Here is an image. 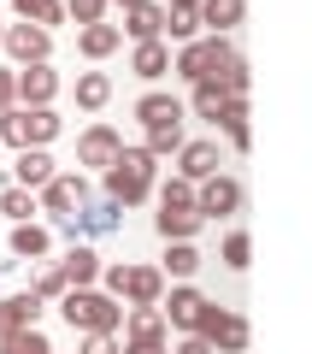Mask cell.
Returning <instances> with one entry per match:
<instances>
[{
	"mask_svg": "<svg viewBox=\"0 0 312 354\" xmlns=\"http://www.w3.org/2000/svg\"><path fill=\"white\" fill-rule=\"evenodd\" d=\"M159 183V160L148 148H118V160L106 165V201L118 207H142Z\"/></svg>",
	"mask_w": 312,
	"mask_h": 354,
	"instance_id": "6da1fadb",
	"label": "cell"
},
{
	"mask_svg": "<svg viewBox=\"0 0 312 354\" xmlns=\"http://www.w3.org/2000/svg\"><path fill=\"white\" fill-rule=\"evenodd\" d=\"M95 290H106L113 301H124V307H159V295H165V272L159 266H100V283Z\"/></svg>",
	"mask_w": 312,
	"mask_h": 354,
	"instance_id": "7a4b0ae2",
	"label": "cell"
},
{
	"mask_svg": "<svg viewBox=\"0 0 312 354\" xmlns=\"http://www.w3.org/2000/svg\"><path fill=\"white\" fill-rule=\"evenodd\" d=\"M59 313L77 337H95V330H118L124 325V301H113L106 290H65L59 295Z\"/></svg>",
	"mask_w": 312,
	"mask_h": 354,
	"instance_id": "3957f363",
	"label": "cell"
},
{
	"mask_svg": "<svg viewBox=\"0 0 312 354\" xmlns=\"http://www.w3.org/2000/svg\"><path fill=\"white\" fill-rule=\"evenodd\" d=\"M206 225V218L195 213V183H183V177H171L159 189V213H153V230H159L165 242H195V230Z\"/></svg>",
	"mask_w": 312,
	"mask_h": 354,
	"instance_id": "277c9868",
	"label": "cell"
},
{
	"mask_svg": "<svg viewBox=\"0 0 312 354\" xmlns=\"http://www.w3.org/2000/svg\"><path fill=\"white\" fill-rule=\"evenodd\" d=\"M230 59H236L230 36H195V41H183V48H177L171 71L183 77V83H206V77H218Z\"/></svg>",
	"mask_w": 312,
	"mask_h": 354,
	"instance_id": "5b68a950",
	"label": "cell"
},
{
	"mask_svg": "<svg viewBox=\"0 0 312 354\" xmlns=\"http://www.w3.org/2000/svg\"><path fill=\"white\" fill-rule=\"evenodd\" d=\"M53 136H59V113L53 106H12V113H0V142H12L18 153L48 148Z\"/></svg>",
	"mask_w": 312,
	"mask_h": 354,
	"instance_id": "8992f818",
	"label": "cell"
},
{
	"mask_svg": "<svg viewBox=\"0 0 312 354\" xmlns=\"http://www.w3.org/2000/svg\"><path fill=\"white\" fill-rule=\"evenodd\" d=\"M83 201H95V195H88V177H83V171H53L48 183L36 189V213H48L53 225L77 218V213H83Z\"/></svg>",
	"mask_w": 312,
	"mask_h": 354,
	"instance_id": "52a82bcc",
	"label": "cell"
},
{
	"mask_svg": "<svg viewBox=\"0 0 312 354\" xmlns=\"http://www.w3.org/2000/svg\"><path fill=\"white\" fill-rule=\"evenodd\" d=\"M195 337L213 342V354H242V348H248V319L230 313V307H218V301H206V313H200Z\"/></svg>",
	"mask_w": 312,
	"mask_h": 354,
	"instance_id": "ba28073f",
	"label": "cell"
},
{
	"mask_svg": "<svg viewBox=\"0 0 312 354\" xmlns=\"http://www.w3.org/2000/svg\"><path fill=\"white\" fill-rule=\"evenodd\" d=\"M195 213L200 218H236L242 213V183L230 171H213L206 183H195Z\"/></svg>",
	"mask_w": 312,
	"mask_h": 354,
	"instance_id": "9c48e42d",
	"label": "cell"
},
{
	"mask_svg": "<svg viewBox=\"0 0 312 354\" xmlns=\"http://www.w3.org/2000/svg\"><path fill=\"white\" fill-rule=\"evenodd\" d=\"M0 53L12 59V71H18V65H41L53 53V36L36 30V24H6V30H0Z\"/></svg>",
	"mask_w": 312,
	"mask_h": 354,
	"instance_id": "30bf717a",
	"label": "cell"
},
{
	"mask_svg": "<svg viewBox=\"0 0 312 354\" xmlns=\"http://www.w3.org/2000/svg\"><path fill=\"white\" fill-rule=\"evenodd\" d=\"M200 313H206V295H200L195 283H171V295H159V319H165V330H183V337H195Z\"/></svg>",
	"mask_w": 312,
	"mask_h": 354,
	"instance_id": "8fae6325",
	"label": "cell"
},
{
	"mask_svg": "<svg viewBox=\"0 0 312 354\" xmlns=\"http://www.w3.org/2000/svg\"><path fill=\"white\" fill-rule=\"evenodd\" d=\"M12 88H18V106H53V95H59V71H53L48 59H41V65H18Z\"/></svg>",
	"mask_w": 312,
	"mask_h": 354,
	"instance_id": "7c38bea8",
	"label": "cell"
},
{
	"mask_svg": "<svg viewBox=\"0 0 312 354\" xmlns=\"http://www.w3.org/2000/svg\"><path fill=\"white\" fill-rule=\"evenodd\" d=\"M118 148H124V136H118L113 124H88L83 136H77V165H95V171H106V165L118 160Z\"/></svg>",
	"mask_w": 312,
	"mask_h": 354,
	"instance_id": "4fadbf2b",
	"label": "cell"
},
{
	"mask_svg": "<svg viewBox=\"0 0 312 354\" xmlns=\"http://www.w3.org/2000/svg\"><path fill=\"white\" fill-rule=\"evenodd\" d=\"M53 266H59L65 290H95V283H100V266H106V260H100L88 242H71V248H65V260H53Z\"/></svg>",
	"mask_w": 312,
	"mask_h": 354,
	"instance_id": "5bb4252c",
	"label": "cell"
},
{
	"mask_svg": "<svg viewBox=\"0 0 312 354\" xmlns=\"http://www.w3.org/2000/svg\"><path fill=\"white\" fill-rule=\"evenodd\" d=\"M218 165H224V160H218V142H206V136L177 148V177H183V183H206Z\"/></svg>",
	"mask_w": 312,
	"mask_h": 354,
	"instance_id": "9a60e30c",
	"label": "cell"
},
{
	"mask_svg": "<svg viewBox=\"0 0 312 354\" xmlns=\"http://www.w3.org/2000/svg\"><path fill=\"white\" fill-rule=\"evenodd\" d=\"M118 36L130 41H165V6L159 0H136V6H124V30Z\"/></svg>",
	"mask_w": 312,
	"mask_h": 354,
	"instance_id": "2e32d148",
	"label": "cell"
},
{
	"mask_svg": "<svg viewBox=\"0 0 312 354\" xmlns=\"http://www.w3.org/2000/svg\"><path fill=\"white\" fill-rule=\"evenodd\" d=\"M242 12H248V0H200L195 6V18H200L206 36H230V30L242 24Z\"/></svg>",
	"mask_w": 312,
	"mask_h": 354,
	"instance_id": "e0dca14e",
	"label": "cell"
},
{
	"mask_svg": "<svg viewBox=\"0 0 312 354\" xmlns=\"http://www.w3.org/2000/svg\"><path fill=\"white\" fill-rule=\"evenodd\" d=\"M53 171H59V165H53V153H48V148H24V153H18V165H12V183L36 195Z\"/></svg>",
	"mask_w": 312,
	"mask_h": 354,
	"instance_id": "ac0fdd59",
	"label": "cell"
},
{
	"mask_svg": "<svg viewBox=\"0 0 312 354\" xmlns=\"http://www.w3.org/2000/svg\"><path fill=\"white\" fill-rule=\"evenodd\" d=\"M124 342H171L159 307H124Z\"/></svg>",
	"mask_w": 312,
	"mask_h": 354,
	"instance_id": "d6986e66",
	"label": "cell"
},
{
	"mask_svg": "<svg viewBox=\"0 0 312 354\" xmlns=\"http://www.w3.org/2000/svg\"><path fill=\"white\" fill-rule=\"evenodd\" d=\"M41 319V301L30 290H18V295H6V301H0V337H12V330H30Z\"/></svg>",
	"mask_w": 312,
	"mask_h": 354,
	"instance_id": "ffe728a7",
	"label": "cell"
},
{
	"mask_svg": "<svg viewBox=\"0 0 312 354\" xmlns=\"http://www.w3.org/2000/svg\"><path fill=\"white\" fill-rule=\"evenodd\" d=\"M136 118L142 124H183V101H177V95H159V88H148V95H142L136 101Z\"/></svg>",
	"mask_w": 312,
	"mask_h": 354,
	"instance_id": "44dd1931",
	"label": "cell"
},
{
	"mask_svg": "<svg viewBox=\"0 0 312 354\" xmlns=\"http://www.w3.org/2000/svg\"><path fill=\"white\" fill-rule=\"evenodd\" d=\"M130 71L148 77V83H159V77L171 71V48H165V41H136V53H130Z\"/></svg>",
	"mask_w": 312,
	"mask_h": 354,
	"instance_id": "7402d4cb",
	"label": "cell"
},
{
	"mask_svg": "<svg viewBox=\"0 0 312 354\" xmlns=\"http://www.w3.org/2000/svg\"><path fill=\"white\" fill-rule=\"evenodd\" d=\"M12 254L18 260H48L53 254V230L48 225H12Z\"/></svg>",
	"mask_w": 312,
	"mask_h": 354,
	"instance_id": "603a6c76",
	"label": "cell"
},
{
	"mask_svg": "<svg viewBox=\"0 0 312 354\" xmlns=\"http://www.w3.org/2000/svg\"><path fill=\"white\" fill-rule=\"evenodd\" d=\"M118 24H83L77 30V48H83V59H106V53H118Z\"/></svg>",
	"mask_w": 312,
	"mask_h": 354,
	"instance_id": "cb8c5ba5",
	"label": "cell"
},
{
	"mask_svg": "<svg viewBox=\"0 0 312 354\" xmlns=\"http://www.w3.org/2000/svg\"><path fill=\"white\" fill-rule=\"evenodd\" d=\"M218 130L230 136V148H248L253 130H248V95H230V106L218 113Z\"/></svg>",
	"mask_w": 312,
	"mask_h": 354,
	"instance_id": "d4e9b609",
	"label": "cell"
},
{
	"mask_svg": "<svg viewBox=\"0 0 312 354\" xmlns=\"http://www.w3.org/2000/svg\"><path fill=\"white\" fill-rule=\"evenodd\" d=\"M106 101H113V77L106 71H83L77 77V106H83V113H100Z\"/></svg>",
	"mask_w": 312,
	"mask_h": 354,
	"instance_id": "484cf974",
	"label": "cell"
},
{
	"mask_svg": "<svg viewBox=\"0 0 312 354\" xmlns=\"http://www.w3.org/2000/svg\"><path fill=\"white\" fill-rule=\"evenodd\" d=\"M12 6H18V24H36V30H48V36H53V24H65L59 0H12Z\"/></svg>",
	"mask_w": 312,
	"mask_h": 354,
	"instance_id": "4316f807",
	"label": "cell"
},
{
	"mask_svg": "<svg viewBox=\"0 0 312 354\" xmlns=\"http://www.w3.org/2000/svg\"><path fill=\"white\" fill-rule=\"evenodd\" d=\"M188 106H195L200 118H213V124H218V113L230 106V88L218 83V77H206V83H195V95H188Z\"/></svg>",
	"mask_w": 312,
	"mask_h": 354,
	"instance_id": "83f0119b",
	"label": "cell"
},
{
	"mask_svg": "<svg viewBox=\"0 0 312 354\" xmlns=\"http://www.w3.org/2000/svg\"><path fill=\"white\" fill-rule=\"evenodd\" d=\"M159 272H165V278H177V283H188V278L200 272V248H195V242H171Z\"/></svg>",
	"mask_w": 312,
	"mask_h": 354,
	"instance_id": "f1b7e54d",
	"label": "cell"
},
{
	"mask_svg": "<svg viewBox=\"0 0 312 354\" xmlns=\"http://www.w3.org/2000/svg\"><path fill=\"white\" fill-rule=\"evenodd\" d=\"M183 142H188V130H183V124H153L142 148H148L153 160H177V148H183Z\"/></svg>",
	"mask_w": 312,
	"mask_h": 354,
	"instance_id": "f546056e",
	"label": "cell"
},
{
	"mask_svg": "<svg viewBox=\"0 0 312 354\" xmlns=\"http://www.w3.org/2000/svg\"><path fill=\"white\" fill-rule=\"evenodd\" d=\"M0 213L12 218V225H30V213H36V195L18 189V183H6V189H0Z\"/></svg>",
	"mask_w": 312,
	"mask_h": 354,
	"instance_id": "4dcf8cb0",
	"label": "cell"
},
{
	"mask_svg": "<svg viewBox=\"0 0 312 354\" xmlns=\"http://www.w3.org/2000/svg\"><path fill=\"white\" fill-rule=\"evenodd\" d=\"M0 354H53V342L41 337L36 325H30V330H12V337H0Z\"/></svg>",
	"mask_w": 312,
	"mask_h": 354,
	"instance_id": "1f68e13d",
	"label": "cell"
},
{
	"mask_svg": "<svg viewBox=\"0 0 312 354\" xmlns=\"http://www.w3.org/2000/svg\"><path fill=\"white\" fill-rule=\"evenodd\" d=\"M30 295H36L41 307H48V301H59V295H65V278H59V266H41V272H36V283H30Z\"/></svg>",
	"mask_w": 312,
	"mask_h": 354,
	"instance_id": "d6a6232c",
	"label": "cell"
},
{
	"mask_svg": "<svg viewBox=\"0 0 312 354\" xmlns=\"http://www.w3.org/2000/svg\"><path fill=\"white\" fill-rule=\"evenodd\" d=\"M248 260H253L248 230H230V236H224V266H230V272H248Z\"/></svg>",
	"mask_w": 312,
	"mask_h": 354,
	"instance_id": "836d02e7",
	"label": "cell"
},
{
	"mask_svg": "<svg viewBox=\"0 0 312 354\" xmlns=\"http://www.w3.org/2000/svg\"><path fill=\"white\" fill-rule=\"evenodd\" d=\"M165 36L183 48V41H195V36H200V18H195V12H165Z\"/></svg>",
	"mask_w": 312,
	"mask_h": 354,
	"instance_id": "e575fe53",
	"label": "cell"
},
{
	"mask_svg": "<svg viewBox=\"0 0 312 354\" xmlns=\"http://www.w3.org/2000/svg\"><path fill=\"white\" fill-rule=\"evenodd\" d=\"M65 18H77V24H106V0H59Z\"/></svg>",
	"mask_w": 312,
	"mask_h": 354,
	"instance_id": "d590c367",
	"label": "cell"
},
{
	"mask_svg": "<svg viewBox=\"0 0 312 354\" xmlns=\"http://www.w3.org/2000/svg\"><path fill=\"white\" fill-rule=\"evenodd\" d=\"M83 354H124V342H118V330H95V337H83Z\"/></svg>",
	"mask_w": 312,
	"mask_h": 354,
	"instance_id": "8d00e7d4",
	"label": "cell"
},
{
	"mask_svg": "<svg viewBox=\"0 0 312 354\" xmlns=\"http://www.w3.org/2000/svg\"><path fill=\"white\" fill-rule=\"evenodd\" d=\"M18 106V88H12V65H0V113Z\"/></svg>",
	"mask_w": 312,
	"mask_h": 354,
	"instance_id": "74e56055",
	"label": "cell"
},
{
	"mask_svg": "<svg viewBox=\"0 0 312 354\" xmlns=\"http://www.w3.org/2000/svg\"><path fill=\"white\" fill-rule=\"evenodd\" d=\"M124 354H171V342H124Z\"/></svg>",
	"mask_w": 312,
	"mask_h": 354,
	"instance_id": "f35d334b",
	"label": "cell"
},
{
	"mask_svg": "<svg viewBox=\"0 0 312 354\" xmlns=\"http://www.w3.org/2000/svg\"><path fill=\"white\" fill-rule=\"evenodd\" d=\"M171 354H213V342H200V337H183Z\"/></svg>",
	"mask_w": 312,
	"mask_h": 354,
	"instance_id": "ab89813d",
	"label": "cell"
},
{
	"mask_svg": "<svg viewBox=\"0 0 312 354\" xmlns=\"http://www.w3.org/2000/svg\"><path fill=\"white\" fill-rule=\"evenodd\" d=\"M159 6H165V12H195L200 0H159Z\"/></svg>",
	"mask_w": 312,
	"mask_h": 354,
	"instance_id": "60d3db41",
	"label": "cell"
},
{
	"mask_svg": "<svg viewBox=\"0 0 312 354\" xmlns=\"http://www.w3.org/2000/svg\"><path fill=\"white\" fill-rule=\"evenodd\" d=\"M106 6H136V0H106Z\"/></svg>",
	"mask_w": 312,
	"mask_h": 354,
	"instance_id": "b9f144b4",
	"label": "cell"
},
{
	"mask_svg": "<svg viewBox=\"0 0 312 354\" xmlns=\"http://www.w3.org/2000/svg\"><path fill=\"white\" fill-rule=\"evenodd\" d=\"M0 272H6V260H0Z\"/></svg>",
	"mask_w": 312,
	"mask_h": 354,
	"instance_id": "7bdbcfd3",
	"label": "cell"
},
{
	"mask_svg": "<svg viewBox=\"0 0 312 354\" xmlns=\"http://www.w3.org/2000/svg\"><path fill=\"white\" fill-rule=\"evenodd\" d=\"M53 354H59V348H53Z\"/></svg>",
	"mask_w": 312,
	"mask_h": 354,
	"instance_id": "ee69618b",
	"label": "cell"
},
{
	"mask_svg": "<svg viewBox=\"0 0 312 354\" xmlns=\"http://www.w3.org/2000/svg\"><path fill=\"white\" fill-rule=\"evenodd\" d=\"M0 30H6V24H0Z\"/></svg>",
	"mask_w": 312,
	"mask_h": 354,
	"instance_id": "f6af8a7d",
	"label": "cell"
}]
</instances>
